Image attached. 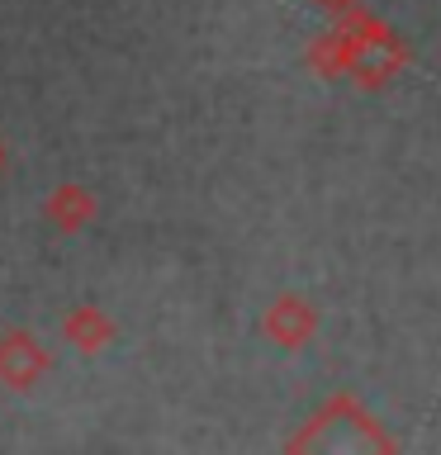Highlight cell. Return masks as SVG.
Here are the masks:
<instances>
[{"instance_id": "obj_1", "label": "cell", "mask_w": 441, "mask_h": 455, "mask_svg": "<svg viewBox=\"0 0 441 455\" xmlns=\"http://www.w3.org/2000/svg\"><path fill=\"white\" fill-rule=\"evenodd\" d=\"M309 67L327 81H356L365 91L394 81L408 67V43L394 34L389 24H380L370 10H351L341 20L309 43Z\"/></svg>"}, {"instance_id": "obj_2", "label": "cell", "mask_w": 441, "mask_h": 455, "mask_svg": "<svg viewBox=\"0 0 441 455\" xmlns=\"http://www.w3.org/2000/svg\"><path fill=\"white\" fill-rule=\"evenodd\" d=\"M285 455H398V446L356 394H333L290 432Z\"/></svg>"}, {"instance_id": "obj_3", "label": "cell", "mask_w": 441, "mask_h": 455, "mask_svg": "<svg viewBox=\"0 0 441 455\" xmlns=\"http://www.w3.org/2000/svg\"><path fill=\"white\" fill-rule=\"evenodd\" d=\"M318 327H323L318 304H313V299H304V294H294V290L276 294V299L266 304V313H261V332L276 341L280 351H304L309 341L318 337Z\"/></svg>"}, {"instance_id": "obj_4", "label": "cell", "mask_w": 441, "mask_h": 455, "mask_svg": "<svg viewBox=\"0 0 441 455\" xmlns=\"http://www.w3.org/2000/svg\"><path fill=\"white\" fill-rule=\"evenodd\" d=\"M52 370V351L28 332V327H10L0 332V389L28 394L34 384Z\"/></svg>"}, {"instance_id": "obj_5", "label": "cell", "mask_w": 441, "mask_h": 455, "mask_svg": "<svg viewBox=\"0 0 441 455\" xmlns=\"http://www.w3.org/2000/svg\"><path fill=\"white\" fill-rule=\"evenodd\" d=\"M95 195L85 190V185H76V180H62L57 190L43 199V219H48V228L57 237H76V233H85V228L95 223Z\"/></svg>"}, {"instance_id": "obj_6", "label": "cell", "mask_w": 441, "mask_h": 455, "mask_svg": "<svg viewBox=\"0 0 441 455\" xmlns=\"http://www.w3.org/2000/svg\"><path fill=\"white\" fill-rule=\"evenodd\" d=\"M62 337H67V347H76L81 355H100V351L114 347L119 323H114L100 304H76V308L62 318Z\"/></svg>"}, {"instance_id": "obj_7", "label": "cell", "mask_w": 441, "mask_h": 455, "mask_svg": "<svg viewBox=\"0 0 441 455\" xmlns=\"http://www.w3.org/2000/svg\"><path fill=\"white\" fill-rule=\"evenodd\" d=\"M318 10H327V14H333V20H341V14L361 10V0H318Z\"/></svg>"}, {"instance_id": "obj_8", "label": "cell", "mask_w": 441, "mask_h": 455, "mask_svg": "<svg viewBox=\"0 0 441 455\" xmlns=\"http://www.w3.org/2000/svg\"><path fill=\"white\" fill-rule=\"evenodd\" d=\"M0 166H5V148H0Z\"/></svg>"}]
</instances>
